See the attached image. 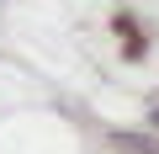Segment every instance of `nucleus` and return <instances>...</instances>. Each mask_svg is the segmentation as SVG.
<instances>
[{"instance_id": "f03ea898", "label": "nucleus", "mask_w": 159, "mask_h": 154, "mask_svg": "<svg viewBox=\"0 0 159 154\" xmlns=\"http://www.w3.org/2000/svg\"><path fill=\"white\" fill-rule=\"evenodd\" d=\"M148 122H154V128H159V106H154V117H148Z\"/></svg>"}, {"instance_id": "f257e3e1", "label": "nucleus", "mask_w": 159, "mask_h": 154, "mask_svg": "<svg viewBox=\"0 0 159 154\" xmlns=\"http://www.w3.org/2000/svg\"><path fill=\"white\" fill-rule=\"evenodd\" d=\"M111 149L117 154H159V138L154 133H111Z\"/></svg>"}]
</instances>
